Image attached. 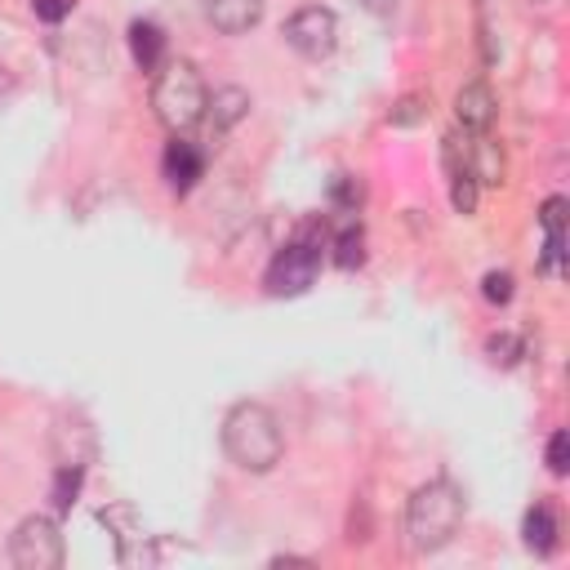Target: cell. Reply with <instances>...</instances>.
Returning <instances> with one entry per match:
<instances>
[{"mask_svg":"<svg viewBox=\"0 0 570 570\" xmlns=\"http://www.w3.org/2000/svg\"><path fill=\"white\" fill-rule=\"evenodd\" d=\"M245 116H249V94L240 85H223V89H214V98H205V116L200 120H209V138H223Z\"/></svg>","mask_w":570,"mask_h":570,"instance_id":"9","label":"cell"},{"mask_svg":"<svg viewBox=\"0 0 570 570\" xmlns=\"http://www.w3.org/2000/svg\"><path fill=\"white\" fill-rule=\"evenodd\" d=\"M325 245H330V232H325L321 223H307L285 249H276V258H272V267H267V276H263V281H267V294L294 298V294L312 289V281H316V272H321Z\"/></svg>","mask_w":570,"mask_h":570,"instance_id":"4","label":"cell"},{"mask_svg":"<svg viewBox=\"0 0 570 570\" xmlns=\"http://www.w3.org/2000/svg\"><path fill=\"white\" fill-rule=\"evenodd\" d=\"M129 53H134V62L142 71H160L165 67V31L156 22H147V18L129 22Z\"/></svg>","mask_w":570,"mask_h":570,"instance_id":"14","label":"cell"},{"mask_svg":"<svg viewBox=\"0 0 570 570\" xmlns=\"http://www.w3.org/2000/svg\"><path fill=\"white\" fill-rule=\"evenodd\" d=\"M330 196H334V205H338L343 214H356V205H361V187H356V178H352V174H334Z\"/></svg>","mask_w":570,"mask_h":570,"instance_id":"21","label":"cell"},{"mask_svg":"<svg viewBox=\"0 0 570 570\" xmlns=\"http://www.w3.org/2000/svg\"><path fill=\"white\" fill-rule=\"evenodd\" d=\"M521 534H525V548H530V552H539V557L557 552V534H561V521H557L552 503H534V508L525 512V521H521Z\"/></svg>","mask_w":570,"mask_h":570,"instance_id":"15","label":"cell"},{"mask_svg":"<svg viewBox=\"0 0 570 570\" xmlns=\"http://www.w3.org/2000/svg\"><path fill=\"white\" fill-rule=\"evenodd\" d=\"M494 111H499V102H494V89H490L485 80L463 85L459 98H454V116H459V125H463L468 134H485V129L494 125Z\"/></svg>","mask_w":570,"mask_h":570,"instance_id":"8","label":"cell"},{"mask_svg":"<svg viewBox=\"0 0 570 570\" xmlns=\"http://www.w3.org/2000/svg\"><path fill=\"white\" fill-rule=\"evenodd\" d=\"M285 45L303 58H330L338 45V18L321 4H303L298 13H289L285 22Z\"/></svg>","mask_w":570,"mask_h":570,"instance_id":"6","label":"cell"},{"mask_svg":"<svg viewBox=\"0 0 570 570\" xmlns=\"http://www.w3.org/2000/svg\"><path fill=\"white\" fill-rule=\"evenodd\" d=\"M223 450L245 472H272L281 463V454H285L281 419L258 401L232 405L227 419H223Z\"/></svg>","mask_w":570,"mask_h":570,"instance_id":"1","label":"cell"},{"mask_svg":"<svg viewBox=\"0 0 570 570\" xmlns=\"http://www.w3.org/2000/svg\"><path fill=\"white\" fill-rule=\"evenodd\" d=\"M330 245H334V263L338 267H361L365 263V232H361V223H343L334 236H330Z\"/></svg>","mask_w":570,"mask_h":570,"instance_id":"16","label":"cell"},{"mask_svg":"<svg viewBox=\"0 0 570 570\" xmlns=\"http://www.w3.org/2000/svg\"><path fill=\"white\" fill-rule=\"evenodd\" d=\"M80 485H85V468H80V463H58L53 485H49V503H53L58 512H71V503H76Z\"/></svg>","mask_w":570,"mask_h":570,"instance_id":"17","label":"cell"},{"mask_svg":"<svg viewBox=\"0 0 570 570\" xmlns=\"http://www.w3.org/2000/svg\"><path fill=\"white\" fill-rule=\"evenodd\" d=\"M450 205L459 214H472L476 209V178L463 169V174H450Z\"/></svg>","mask_w":570,"mask_h":570,"instance_id":"19","label":"cell"},{"mask_svg":"<svg viewBox=\"0 0 570 570\" xmlns=\"http://www.w3.org/2000/svg\"><path fill=\"white\" fill-rule=\"evenodd\" d=\"M9 561L18 570H58L62 566V530L53 517H22L9 534Z\"/></svg>","mask_w":570,"mask_h":570,"instance_id":"5","label":"cell"},{"mask_svg":"<svg viewBox=\"0 0 570 570\" xmlns=\"http://www.w3.org/2000/svg\"><path fill=\"white\" fill-rule=\"evenodd\" d=\"M71 9H76V0H31V13L40 22H62Z\"/></svg>","mask_w":570,"mask_h":570,"instance_id":"24","label":"cell"},{"mask_svg":"<svg viewBox=\"0 0 570 570\" xmlns=\"http://www.w3.org/2000/svg\"><path fill=\"white\" fill-rule=\"evenodd\" d=\"M94 450H98V445H94L89 419H80V414L58 419V428H53V454H58V463H80V468H89Z\"/></svg>","mask_w":570,"mask_h":570,"instance_id":"10","label":"cell"},{"mask_svg":"<svg viewBox=\"0 0 570 570\" xmlns=\"http://www.w3.org/2000/svg\"><path fill=\"white\" fill-rule=\"evenodd\" d=\"M459 521H463V494L450 481H428L405 503V534H410V548L419 552L445 548L459 534Z\"/></svg>","mask_w":570,"mask_h":570,"instance_id":"2","label":"cell"},{"mask_svg":"<svg viewBox=\"0 0 570 570\" xmlns=\"http://www.w3.org/2000/svg\"><path fill=\"white\" fill-rule=\"evenodd\" d=\"M160 169H165V183H169V191L187 196V191L200 183V174H205V151H200L196 142H187V138H178V134H174V142L165 147V160H160Z\"/></svg>","mask_w":570,"mask_h":570,"instance_id":"7","label":"cell"},{"mask_svg":"<svg viewBox=\"0 0 570 570\" xmlns=\"http://www.w3.org/2000/svg\"><path fill=\"white\" fill-rule=\"evenodd\" d=\"M539 223H543V267L561 272V254H566V196H548Z\"/></svg>","mask_w":570,"mask_h":570,"instance_id":"13","label":"cell"},{"mask_svg":"<svg viewBox=\"0 0 570 570\" xmlns=\"http://www.w3.org/2000/svg\"><path fill=\"white\" fill-rule=\"evenodd\" d=\"M205 18H209L223 36H240V31L258 27L263 0H205Z\"/></svg>","mask_w":570,"mask_h":570,"instance_id":"12","label":"cell"},{"mask_svg":"<svg viewBox=\"0 0 570 570\" xmlns=\"http://www.w3.org/2000/svg\"><path fill=\"white\" fill-rule=\"evenodd\" d=\"M485 356L494 365H517L521 361V338L517 334H490L485 338Z\"/></svg>","mask_w":570,"mask_h":570,"instance_id":"20","label":"cell"},{"mask_svg":"<svg viewBox=\"0 0 570 570\" xmlns=\"http://www.w3.org/2000/svg\"><path fill=\"white\" fill-rule=\"evenodd\" d=\"M205 80L191 62H165L156 71V85H151V107H156V120L169 129V134H187L191 125H200L205 116Z\"/></svg>","mask_w":570,"mask_h":570,"instance_id":"3","label":"cell"},{"mask_svg":"<svg viewBox=\"0 0 570 570\" xmlns=\"http://www.w3.org/2000/svg\"><path fill=\"white\" fill-rule=\"evenodd\" d=\"M548 472L552 476H566L570 472V436L566 432H552L548 436Z\"/></svg>","mask_w":570,"mask_h":570,"instance_id":"23","label":"cell"},{"mask_svg":"<svg viewBox=\"0 0 570 570\" xmlns=\"http://www.w3.org/2000/svg\"><path fill=\"white\" fill-rule=\"evenodd\" d=\"M503 147L485 134H468V174L476 178V187H499L503 183Z\"/></svg>","mask_w":570,"mask_h":570,"instance_id":"11","label":"cell"},{"mask_svg":"<svg viewBox=\"0 0 570 570\" xmlns=\"http://www.w3.org/2000/svg\"><path fill=\"white\" fill-rule=\"evenodd\" d=\"M428 111H432V98L428 94H405V98H396V107L387 111V120L392 125H419V120H428Z\"/></svg>","mask_w":570,"mask_h":570,"instance_id":"18","label":"cell"},{"mask_svg":"<svg viewBox=\"0 0 570 570\" xmlns=\"http://www.w3.org/2000/svg\"><path fill=\"white\" fill-rule=\"evenodd\" d=\"M481 294H485V303H494V307L512 303V272H485V276H481Z\"/></svg>","mask_w":570,"mask_h":570,"instance_id":"22","label":"cell"}]
</instances>
